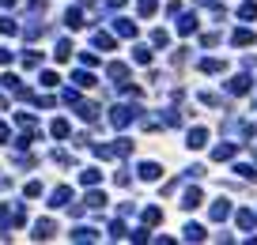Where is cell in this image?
<instances>
[{"label": "cell", "mask_w": 257, "mask_h": 245, "mask_svg": "<svg viewBox=\"0 0 257 245\" xmlns=\"http://www.w3.org/2000/svg\"><path fill=\"white\" fill-rule=\"evenodd\" d=\"M136 106H114L110 110V125L114 128H125V125H132V121H136Z\"/></svg>", "instance_id": "6da1fadb"}, {"label": "cell", "mask_w": 257, "mask_h": 245, "mask_svg": "<svg viewBox=\"0 0 257 245\" xmlns=\"http://www.w3.org/2000/svg\"><path fill=\"white\" fill-rule=\"evenodd\" d=\"M8 60H12V53H8V49H0V64H8Z\"/></svg>", "instance_id": "f35d334b"}, {"label": "cell", "mask_w": 257, "mask_h": 245, "mask_svg": "<svg viewBox=\"0 0 257 245\" xmlns=\"http://www.w3.org/2000/svg\"><path fill=\"white\" fill-rule=\"evenodd\" d=\"M231 42H234V45H250V42H254V30H250V26H242V30L231 34Z\"/></svg>", "instance_id": "2e32d148"}, {"label": "cell", "mask_w": 257, "mask_h": 245, "mask_svg": "<svg viewBox=\"0 0 257 245\" xmlns=\"http://www.w3.org/2000/svg\"><path fill=\"white\" fill-rule=\"evenodd\" d=\"M200 200H204V196H200V189H189V193L182 196V208H186V212H193V208H200Z\"/></svg>", "instance_id": "30bf717a"}, {"label": "cell", "mask_w": 257, "mask_h": 245, "mask_svg": "<svg viewBox=\"0 0 257 245\" xmlns=\"http://www.w3.org/2000/svg\"><path fill=\"white\" fill-rule=\"evenodd\" d=\"M8 136H12V132H8V125H0V144H8Z\"/></svg>", "instance_id": "74e56055"}, {"label": "cell", "mask_w": 257, "mask_h": 245, "mask_svg": "<svg viewBox=\"0 0 257 245\" xmlns=\"http://www.w3.org/2000/svg\"><path fill=\"white\" fill-rule=\"evenodd\" d=\"M68 200H72V189H68V185H60V189H53L50 208H68Z\"/></svg>", "instance_id": "7a4b0ae2"}, {"label": "cell", "mask_w": 257, "mask_h": 245, "mask_svg": "<svg viewBox=\"0 0 257 245\" xmlns=\"http://www.w3.org/2000/svg\"><path fill=\"white\" fill-rule=\"evenodd\" d=\"M102 204H106V196H102V193H87L84 208H91V212H102Z\"/></svg>", "instance_id": "9a60e30c"}, {"label": "cell", "mask_w": 257, "mask_h": 245, "mask_svg": "<svg viewBox=\"0 0 257 245\" xmlns=\"http://www.w3.org/2000/svg\"><path fill=\"white\" fill-rule=\"evenodd\" d=\"M159 219H163V212H159V208H148V212H144V227H155Z\"/></svg>", "instance_id": "f546056e"}, {"label": "cell", "mask_w": 257, "mask_h": 245, "mask_svg": "<svg viewBox=\"0 0 257 245\" xmlns=\"http://www.w3.org/2000/svg\"><path fill=\"white\" fill-rule=\"evenodd\" d=\"M50 132L57 136V140H64V136H68V121H64V117H57V121H53V128H50Z\"/></svg>", "instance_id": "cb8c5ba5"}, {"label": "cell", "mask_w": 257, "mask_h": 245, "mask_svg": "<svg viewBox=\"0 0 257 245\" xmlns=\"http://www.w3.org/2000/svg\"><path fill=\"white\" fill-rule=\"evenodd\" d=\"M64 23H68L72 30H80V26H84V11H80V8H68V11H64Z\"/></svg>", "instance_id": "7c38bea8"}, {"label": "cell", "mask_w": 257, "mask_h": 245, "mask_svg": "<svg viewBox=\"0 0 257 245\" xmlns=\"http://www.w3.org/2000/svg\"><path fill=\"white\" fill-rule=\"evenodd\" d=\"M0 8H16V0H0Z\"/></svg>", "instance_id": "ab89813d"}, {"label": "cell", "mask_w": 257, "mask_h": 245, "mask_svg": "<svg viewBox=\"0 0 257 245\" xmlns=\"http://www.w3.org/2000/svg\"><path fill=\"white\" fill-rule=\"evenodd\" d=\"M106 76L121 87V83H128V68H125V64H110V68H106Z\"/></svg>", "instance_id": "ba28073f"}, {"label": "cell", "mask_w": 257, "mask_h": 245, "mask_svg": "<svg viewBox=\"0 0 257 245\" xmlns=\"http://www.w3.org/2000/svg\"><path fill=\"white\" fill-rule=\"evenodd\" d=\"M76 110H80L84 121H98V106H94V102H76Z\"/></svg>", "instance_id": "8fae6325"}, {"label": "cell", "mask_w": 257, "mask_h": 245, "mask_svg": "<svg viewBox=\"0 0 257 245\" xmlns=\"http://www.w3.org/2000/svg\"><path fill=\"white\" fill-rule=\"evenodd\" d=\"M94 238H98V234H94L91 227H76V230H72V242H94Z\"/></svg>", "instance_id": "ac0fdd59"}, {"label": "cell", "mask_w": 257, "mask_h": 245, "mask_svg": "<svg viewBox=\"0 0 257 245\" xmlns=\"http://www.w3.org/2000/svg\"><path fill=\"white\" fill-rule=\"evenodd\" d=\"M234 151H238V144H220V147H212V159L227 162V159H234Z\"/></svg>", "instance_id": "277c9868"}, {"label": "cell", "mask_w": 257, "mask_h": 245, "mask_svg": "<svg viewBox=\"0 0 257 245\" xmlns=\"http://www.w3.org/2000/svg\"><path fill=\"white\" fill-rule=\"evenodd\" d=\"M140 181H159V174H163V170H159V162H140Z\"/></svg>", "instance_id": "3957f363"}, {"label": "cell", "mask_w": 257, "mask_h": 245, "mask_svg": "<svg viewBox=\"0 0 257 245\" xmlns=\"http://www.w3.org/2000/svg\"><path fill=\"white\" fill-rule=\"evenodd\" d=\"M254 223H257V215L250 212V208H242V212H238V227L242 230H254Z\"/></svg>", "instance_id": "d6986e66"}, {"label": "cell", "mask_w": 257, "mask_h": 245, "mask_svg": "<svg viewBox=\"0 0 257 245\" xmlns=\"http://www.w3.org/2000/svg\"><path fill=\"white\" fill-rule=\"evenodd\" d=\"M254 155H257V147H254Z\"/></svg>", "instance_id": "b9f144b4"}, {"label": "cell", "mask_w": 257, "mask_h": 245, "mask_svg": "<svg viewBox=\"0 0 257 245\" xmlns=\"http://www.w3.org/2000/svg\"><path fill=\"white\" fill-rule=\"evenodd\" d=\"M197 30V15H182L178 19V34H193Z\"/></svg>", "instance_id": "e0dca14e"}, {"label": "cell", "mask_w": 257, "mask_h": 245, "mask_svg": "<svg viewBox=\"0 0 257 245\" xmlns=\"http://www.w3.org/2000/svg\"><path fill=\"white\" fill-rule=\"evenodd\" d=\"M227 91H231V94H246L250 91V79L246 76H234L231 83H227Z\"/></svg>", "instance_id": "4fadbf2b"}, {"label": "cell", "mask_w": 257, "mask_h": 245, "mask_svg": "<svg viewBox=\"0 0 257 245\" xmlns=\"http://www.w3.org/2000/svg\"><path fill=\"white\" fill-rule=\"evenodd\" d=\"M42 87H57V72H42Z\"/></svg>", "instance_id": "d590c367"}, {"label": "cell", "mask_w": 257, "mask_h": 245, "mask_svg": "<svg viewBox=\"0 0 257 245\" xmlns=\"http://www.w3.org/2000/svg\"><path fill=\"white\" fill-rule=\"evenodd\" d=\"M132 60H136V64H152V49H148V45H136V49H132Z\"/></svg>", "instance_id": "44dd1931"}, {"label": "cell", "mask_w": 257, "mask_h": 245, "mask_svg": "<svg viewBox=\"0 0 257 245\" xmlns=\"http://www.w3.org/2000/svg\"><path fill=\"white\" fill-rule=\"evenodd\" d=\"M114 30H118L121 38H136V23H132V19H114Z\"/></svg>", "instance_id": "5b68a950"}, {"label": "cell", "mask_w": 257, "mask_h": 245, "mask_svg": "<svg viewBox=\"0 0 257 245\" xmlns=\"http://www.w3.org/2000/svg\"><path fill=\"white\" fill-rule=\"evenodd\" d=\"M23 64H26V68H38V64H42V57H38L34 49H26V53H23Z\"/></svg>", "instance_id": "4dcf8cb0"}, {"label": "cell", "mask_w": 257, "mask_h": 245, "mask_svg": "<svg viewBox=\"0 0 257 245\" xmlns=\"http://www.w3.org/2000/svg\"><path fill=\"white\" fill-rule=\"evenodd\" d=\"M16 121H19V125L26 128V132H34V128H38V121L30 117V113H16Z\"/></svg>", "instance_id": "f1b7e54d"}, {"label": "cell", "mask_w": 257, "mask_h": 245, "mask_svg": "<svg viewBox=\"0 0 257 245\" xmlns=\"http://www.w3.org/2000/svg\"><path fill=\"white\" fill-rule=\"evenodd\" d=\"M166 42H170V38H166V30H155V34H152V45H166Z\"/></svg>", "instance_id": "e575fe53"}, {"label": "cell", "mask_w": 257, "mask_h": 245, "mask_svg": "<svg viewBox=\"0 0 257 245\" xmlns=\"http://www.w3.org/2000/svg\"><path fill=\"white\" fill-rule=\"evenodd\" d=\"M182 234H186V242H204V227H197V223H189Z\"/></svg>", "instance_id": "5bb4252c"}, {"label": "cell", "mask_w": 257, "mask_h": 245, "mask_svg": "<svg viewBox=\"0 0 257 245\" xmlns=\"http://www.w3.org/2000/svg\"><path fill=\"white\" fill-rule=\"evenodd\" d=\"M72 83H76V87H94V76H91V72H76Z\"/></svg>", "instance_id": "484cf974"}, {"label": "cell", "mask_w": 257, "mask_h": 245, "mask_svg": "<svg viewBox=\"0 0 257 245\" xmlns=\"http://www.w3.org/2000/svg\"><path fill=\"white\" fill-rule=\"evenodd\" d=\"M94 45H98V49H114V34L98 30V34H94Z\"/></svg>", "instance_id": "7402d4cb"}, {"label": "cell", "mask_w": 257, "mask_h": 245, "mask_svg": "<svg viewBox=\"0 0 257 245\" xmlns=\"http://www.w3.org/2000/svg\"><path fill=\"white\" fill-rule=\"evenodd\" d=\"M46 238H53V219H38L34 223V242H46Z\"/></svg>", "instance_id": "8992f818"}, {"label": "cell", "mask_w": 257, "mask_h": 245, "mask_svg": "<svg viewBox=\"0 0 257 245\" xmlns=\"http://www.w3.org/2000/svg\"><path fill=\"white\" fill-rule=\"evenodd\" d=\"M234 174H238V178H246V181L257 178V170H254V166H234Z\"/></svg>", "instance_id": "d6a6232c"}, {"label": "cell", "mask_w": 257, "mask_h": 245, "mask_svg": "<svg viewBox=\"0 0 257 245\" xmlns=\"http://www.w3.org/2000/svg\"><path fill=\"white\" fill-rule=\"evenodd\" d=\"M80 60H84L87 68H94V64H98V57H94V53H80Z\"/></svg>", "instance_id": "8d00e7d4"}, {"label": "cell", "mask_w": 257, "mask_h": 245, "mask_svg": "<svg viewBox=\"0 0 257 245\" xmlns=\"http://www.w3.org/2000/svg\"><path fill=\"white\" fill-rule=\"evenodd\" d=\"M136 11H140V15H155V11H159V0H140V4H136Z\"/></svg>", "instance_id": "ffe728a7"}, {"label": "cell", "mask_w": 257, "mask_h": 245, "mask_svg": "<svg viewBox=\"0 0 257 245\" xmlns=\"http://www.w3.org/2000/svg\"><path fill=\"white\" fill-rule=\"evenodd\" d=\"M200 72H223V60H216V57H204V60H200Z\"/></svg>", "instance_id": "d4e9b609"}, {"label": "cell", "mask_w": 257, "mask_h": 245, "mask_svg": "<svg viewBox=\"0 0 257 245\" xmlns=\"http://www.w3.org/2000/svg\"><path fill=\"white\" fill-rule=\"evenodd\" d=\"M238 19H246V23H250V19H257V4H250V0H246V4L238 8Z\"/></svg>", "instance_id": "4316f807"}, {"label": "cell", "mask_w": 257, "mask_h": 245, "mask_svg": "<svg viewBox=\"0 0 257 245\" xmlns=\"http://www.w3.org/2000/svg\"><path fill=\"white\" fill-rule=\"evenodd\" d=\"M98 178H102V174H98L94 166H87L84 174H80V181H84V185H98Z\"/></svg>", "instance_id": "603a6c76"}, {"label": "cell", "mask_w": 257, "mask_h": 245, "mask_svg": "<svg viewBox=\"0 0 257 245\" xmlns=\"http://www.w3.org/2000/svg\"><path fill=\"white\" fill-rule=\"evenodd\" d=\"M16 30H19V26H16V23H12V19H8V15H0V34H16Z\"/></svg>", "instance_id": "1f68e13d"}, {"label": "cell", "mask_w": 257, "mask_h": 245, "mask_svg": "<svg viewBox=\"0 0 257 245\" xmlns=\"http://www.w3.org/2000/svg\"><path fill=\"white\" fill-rule=\"evenodd\" d=\"M106 4H110V8H121V4H125V0H106Z\"/></svg>", "instance_id": "60d3db41"}, {"label": "cell", "mask_w": 257, "mask_h": 245, "mask_svg": "<svg viewBox=\"0 0 257 245\" xmlns=\"http://www.w3.org/2000/svg\"><path fill=\"white\" fill-rule=\"evenodd\" d=\"M72 42H57V60H72Z\"/></svg>", "instance_id": "83f0119b"}, {"label": "cell", "mask_w": 257, "mask_h": 245, "mask_svg": "<svg viewBox=\"0 0 257 245\" xmlns=\"http://www.w3.org/2000/svg\"><path fill=\"white\" fill-rule=\"evenodd\" d=\"M208 215H212V223H223L227 215H231V204H227V200H216V204H212V212H208Z\"/></svg>", "instance_id": "52a82bcc"}, {"label": "cell", "mask_w": 257, "mask_h": 245, "mask_svg": "<svg viewBox=\"0 0 257 245\" xmlns=\"http://www.w3.org/2000/svg\"><path fill=\"white\" fill-rule=\"evenodd\" d=\"M110 238H128V230H125V223H110Z\"/></svg>", "instance_id": "836d02e7"}, {"label": "cell", "mask_w": 257, "mask_h": 245, "mask_svg": "<svg viewBox=\"0 0 257 245\" xmlns=\"http://www.w3.org/2000/svg\"><path fill=\"white\" fill-rule=\"evenodd\" d=\"M208 144V128H189V147L197 151V147Z\"/></svg>", "instance_id": "9c48e42d"}]
</instances>
